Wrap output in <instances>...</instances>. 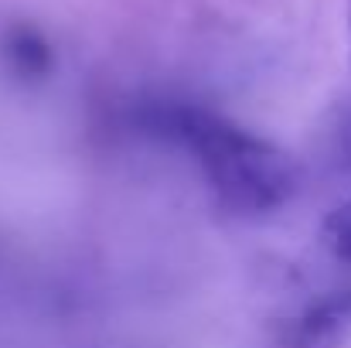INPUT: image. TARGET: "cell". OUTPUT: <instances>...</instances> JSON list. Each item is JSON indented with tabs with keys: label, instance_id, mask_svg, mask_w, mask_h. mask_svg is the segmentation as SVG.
Here are the masks:
<instances>
[{
	"label": "cell",
	"instance_id": "cell-3",
	"mask_svg": "<svg viewBox=\"0 0 351 348\" xmlns=\"http://www.w3.org/2000/svg\"><path fill=\"white\" fill-rule=\"evenodd\" d=\"M0 55L17 82H45L55 69V51L34 24H14L0 38Z\"/></svg>",
	"mask_w": 351,
	"mask_h": 348
},
{
	"label": "cell",
	"instance_id": "cell-1",
	"mask_svg": "<svg viewBox=\"0 0 351 348\" xmlns=\"http://www.w3.org/2000/svg\"><path fill=\"white\" fill-rule=\"evenodd\" d=\"M136 133L184 150L232 216H269L300 195L304 167L280 143L188 100H147L130 110Z\"/></svg>",
	"mask_w": 351,
	"mask_h": 348
},
{
	"label": "cell",
	"instance_id": "cell-5",
	"mask_svg": "<svg viewBox=\"0 0 351 348\" xmlns=\"http://www.w3.org/2000/svg\"><path fill=\"white\" fill-rule=\"evenodd\" d=\"M331 154H335V164L341 167V171H351V113L341 119V126L335 130V147H331Z\"/></svg>",
	"mask_w": 351,
	"mask_h": 348
},
{
	"label": "cell",
	"instance_id": "cell-4",
	"mask_svg": "<svg viewBox=\"0 0 351 348\" xmlns=\"http://www.w3.org/2000/svg\"><path fill=\"white\" fill-rule=\"evenodd\" d=\"M321 242L338 263L351 266V198L328 212V219L321 222Z\"/></svg>",
	"mask_w": 351,
	"mask_h": 348
},
{
	"label": "cell",
	"instance_id": "cell-6",
	"mask_svg": "<svg viewBox=\"0 0 351 348\" xmlns=\"http://www.w3.org/2000/svg\"><path fill=\"white\" fill-rule=\"evenodd\" d=\"M348 38H351V0H348Z\"/></svg>",
	"mask_w": 351,
	"mask_h": 348
},
{
	"label": "cell",
	"instance_id": "cell-2",
	"mask_svg": "<svg viewBox=\"0 0 351 348\" xmlns=\"http://www.w3.org/2000/svg\"><path fill=\"white\" fill-rule=\"evenodd\" d=\"M351 328V290H335L314 301L293 325L290 348H338Z\"/></svg>",
	"mask_w": 351,
	"mask_h": 348
}]
</instances>
